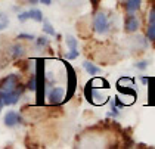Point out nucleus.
Listing matches in <instances>:
<instances>
[{
	"label": "nucleus",
	"mask_w": 155,
	"mask_h": 149,
	"mask_svg": "<svg viewBox=\"0 0 155 149\" xmlns=\"http://www.w3.org/2000/svg\"><path fill=\"white\" fill-rule=\"evenodd\" d=\"M112 102H114V105H115V106H117L118 109H123V108L126 106L124 103L121 102V99H120V98H115V101H112Z\"/></svg>",
	"instance_id": "obj_22"
},
{
	"label": "nucleus",
	"mask_w": 155,
	"mask_h": 149,
	"mask_svg": "<svg viewBox=\"0 0 155 149\" xmlns=\"http://www.w3.org/2000/svg\"><path fill=\"white\" fill-rule=\"evenodd\" d=\"M65 98V89L64 87H53L48 94V99L50 105H59Z\"/></svg>",
	"instance_id": "obj_5"
},
{
	"label": "nucleus",
	"mask_w": 155,
	"mask_h": 149,
	"mask_svg": "<svg viewBox=\"0 0 155 149\" xmlns=\"http://www.w3.org/2000/svg\"><path fill=\"white\" fill-rule=\"evenodd\" d=\"M40 3H43V5H46V6H50L52 5V0H38Z\"/></svg>",
	"instance_id": "obj_25"
},
{
	"label": "nucleus",
	"mask_w": 155,
	"mask_h": 149,
	"mask_svg": "<svg viewBox=\"0 0 155 149\" xmlns=\"http://www.w3.org/2000/svg\"><path fill=\"white\" fill-rule=\"evenodd\" d=\"M28 15H30V19H34L36 22H43V13L40 9H31L28 11Z\"/></svg>",
	"instance_id": "obj_11"
},
{
	"label": "nucleus",
	"mask_w": 155,
	"mask_h": 149,
	"mask_svg": "<svg viewBox=\"0 0 155 149\" xmlns=\"http://www.w3.org/2000/svg\"><path fill=\"white\" fill-rule=\"evenodd\" d=\"M18 84H19V75H16V74L6 75L3 80H0V96L15 90Z\"/></svg>",
	"instance_id": "obj_2"
},
{
	"label": "nucleus",
	"mask_w": 155,
	"mask_h": 149,
	"mask_svg": "<svg viewBox=\"0 0 155 149\" xmlns=\"http://www.w3.org/2000/svg\"><path fill=\"white\" fill-rule=\"evenodd\" d=\"M90 2H92V5H93V6H97V3H99V0H90Z\"/></svg>",
	"instance_id": "obj_26"
},
{
	"label": "nucleus",
	"mask_w": 155,
	"mask_h": 149,
	"mask_svg": "<svg viewBox=\"0 0 155 149\" xmlns=\"http://www.w3.org/2000/svg\"><path fill=\"white\" fill-rule=\"evenodd\" d=\"M28 90H31V92H34L37 89V77L36 75H31V78H30V81L27 83V86H25Z\"/></svg>",
	"instance_id": "obj_15"
},
{
	"label": "nucleus",
	"mask_w": 155,
	"mask_h": 149,
	"mask_svg": "<svg viewBox=\"0 0 155 149\" xmlns=\"http://www.w3.org/2000/svg\"><path fill=\"white\" fill-rule=\"evenodd\" d=\"M140 5H142V0H126L124 2V8H126V11L129 13L137 12L139 8H140Z\"/></svg>",
	"instance_id": "obj_9"
},
{
	"label": "nucleus",
	"mask_w": 155,
	"mask_h": 149,
	"mask_svg": "<svg viewBox=\"0 0 155 149\" xmlns=\"http://www.w3.org/2000/svg\"><path fill=\"white\" fill-rule=\"evenodd\" d=\"M43 31L49 35H56V31L53 30V25L49 22V21H45V22H43Z\"/></svg>",
	"instance_id": "obj_14"
},
{
	"label": "nucleus",
	"mask_w": 155,
	"mask_h": 149,
	"mask_svg": "<svg viewBox=\"0 0 155 149\" xmlns=\"http://www.w3.org/2000/svg\"><path fill=\"white\" fill-rule=\"evenodd\" d=\"M152 2H155V0H149V3H152Z\"/></svg>",
	"instance_id": "obj_30"
},
{
	"label": "nucleus",
	"mask_w": 155,
	"mask_h": 149,
	"mask_svg": "<svg viewBox=\"0 0 155 149\" xmlns=\"http://www.w3.org/2000/svg\"><path fill=\"white\" fill-rule=\"evenodd\" d=\"M83 68L87 71V74L89 75H96V74H99L101 72V68L99 67H96L93 65L92 62H89V61H84L83 62Z\"/></svg>",
	"instance_id": "obj_10"
},
{
	"label": "nucleus",
	"mask_w": 155,
	"mask_h": 149,
	"mask_svg": "<svg viewBox=\"0 0 155 149\" xmlns=\"http://www.w3.org/2000/svg\"><path fill=\"white\" fill-rule=\"evenodd\" d=\"M148 80H149L148 77H142V83H143V84H145V83H148Z\"/></svg>",
	"instance_id": "obj_27"
},
{
	"label": "nucleus",
	"mask_w": 155,
	"mask_h": 149,
	"mask_svg": "<svg viewBox=\"0 0 155 149\" xmlns=\"http://www.w3.org/2000/svg\"><path fill=\"white\" fill-rule=\"evenodd\" d=\"M67 40H65V43H67V46L70 47V49H77V40H75V37H72V35H67L65 37Z\"/></svg>",
	"instance_id": "obj_16"
},
{
	"label": "nucleus",
	"mask_w": 155,
	"mask_h": 149,
	"mask_svg": "<svg viewBox=\"0 0 155 149\" xmlns=\"http://www.w3.org/2000/svg\"><path fill=\"white\" fill-rule=\"evenodd\" d=\"M36 45L38 49H41V47H45V46H48L49 45V40L46 38V37H38L36 40Z\"/></svg>",
	"instance_id": "obj_17"
},
{
	"label": "nucleus",
	"mask_w": 155,
	"mask_h": 149,
	"mask_svg": "<svg viewBox=\"0 0 155 149\" xmlns=\"http://www.w3.org/2000/svg\"><path fill=\"white\" fill-rule=\"evenodd\" d=\"M78 55H80V53H78V50H77V49H70V53H67L65 56H67L68 61H72V59H77Z\"/></svg>",
	"instance_id": "obj_18"
},
{
	"label": "nucleus",
	"mask_w": 155,
	"mask_h": 149,
	"mask_svg": "<svg viewBox=\"0 0 155 149\" xmlns=\"http://www.w3.org/2000/svg\"><path fill=\"white\" fill-rule=\"evenodd\" d=\"M93 28L97 34H105L109 30V22H108V16L104 12H97L93 19Z\"/></svg>",
	"instance_id": "obj_3"
},
{
	"label": "nucleus",
	"mask_w": 155,
	"mask_h": 149,
	"mask_svg": "<svg viewBox=\"0 0 155 149\" xmlns=\"http://www.w3.org/2000/svg\"><path fill=\"white\" fill-rule=\"evenodd\" d=\"M134 67L137 69H140V71H143V69L148 68V62L146 61H142V62H137V64H134Z\"/></svg>",
	"instance_id": "obj_21"
},
{
	"label": "nucleus",
	"mask_w": 155,
	"mask_h": 149,
	"mask_svg": "<svg viewBox=\"0 0 155 149\" xmlns=\"http://www.w3.org/2000/svg\"><path fill=\"white\" fill-rule=\"evenodd\" d=\"M149 22H155V5L152 6V9L149 12Z\"/></svg>",
	"instance_id": "obj_23"
},
{
	"label": "nucleus",
	"mask_w": 155,
	"mask_h": 149,
	"mask_svg": "<svg viewBox=\"0 0 155 149\" xmlns=\"http://www.w3.org/2000/svg\"><path fill=\"white\" fill-rule=\"evenodd\" d=\"M67 69H68V89H70V92H68V94H67V99H70L72 96V93L75 92V71L72 69L71 65H67Z\"/></svg>",
	"instance_id": "obj_8"
},
{
	"label": "nucleus",
	"mask_w": 155,
	"mask_h": 149,
	"mask_svg": "<svg viewBox=\"0 0 155 149\" xmlns=\"http://www.w3.org/2000/svg\"><path fill=\"white\" fill-rule=\"evenodd\" d=\"M21 123H24V120H22V117L18 114L16 111L6 112V115H5V124L8 127H15L16 124H21Z\"/></svg>",
	"instance_id": "obj_7"
},
{
	"label": "nucleus",
	"mask_w": 155,
	"mask_h": 149,
	"mask_svg": "<svg viewBox=\"0 0 155 149\" xmlns=\"http://www.w3.org/2000/svg\"><path fill=\"white\" fill-rule=\"evenodd\" d=\"M84 96H86L87 102H90L92 105H104V103L108 102V99H109V96L102 94L101 92H97L96 89L90 87L89 83L84 86Z\"/></svg>",
	"instance_id": "obj_1"
},
{
	"label": "nucleus",
	"mask_w": 155,
	"mask_h": 149,
	"mask_svg": "<svg viewBox=\"0 0 155 149\" xmlns=\"http://www.w3.org/2000/svg\"><path fill=\"white\" fill-rule=\"evenodd\" d=\"M2 109H3V101L0 99V112H2Z\"/></svg>",
	"instance_id": "obj_29"
},
{
	"label": "nucleus",
	"mask_w": 155,
	"mask_h": 149,
	"mask_svg": "<svg viewBox=\"0 0 155 149\" xmlns=\"http://www.w3.org/2000/svg\"><path fill=\"white\" fill-rule=\"evenodd\" d=\"M18 19H19L21 22H25L27 19H30V15H28V11H25V12H21V13L18 15Z\"/></svg>",
	"instance_id": "obj_20"
},
{
	"label": "nucleus",
	"mask_w": 155,
	"mask_h": 149,
	"mask_svg": "<svg viewBox=\"0 0 155 149\" xmlns=\"http://www.w3.org/2000/svg\"><path fill=\"white\" fill-rule=\"evenodd\" d=\"M124 28L127 33H134L139 30V19L134 13H129L124 19Z\"/></svg>",
	"instance_id": "obj_6"
},
{
	"label": "nucleus",
	"mask_w": 155,
	"mask_h": 149,
	"mask_svg": "<svg viewBox=\"0 0 155 149\" xmlns=\"http://www.w3.org/2000/svg\"><path fill=\"white\" fill-rule=\"evenodd\" d=\"M11 55H12V58H19L24 55V47L21 46V45H15V46L11 47Z\"/></svg>",
	"instance_id": "obj_12"
},
{
	"label": "nucleus",
	"mask_w": 155,
	"mask_h": 149,
	"mask_svg": "<svg viewBox=\"0 0 155 149\" xmlns=\"http://www.w3.org/2000/svg\"><path fill=\"white\" fill-rule=\"evenodd\" d=\"M146 37L149 41H155V22H149V27L146 30Z\"/></svg>",
	"instance_id": "obj_13"
},
{
	"label": "nucleus",
	"mask_w": 155,
	"mask_h": 149,
	"mask_svg": "<svg viewBox=\"0 0 155 149\" xmlns=\"http://www.w3.org/2000/svg\"><path fill=\"white\" fill-rule=\"evenodd\" d=\"M6 27H8V18H6V15H0V31L5 30Z\"/></svg>",
	"instance_id": "obj_19"
},
{
	"label": "nucleus",
	"mask_w": 155,
	"mask_h": 149,
	"mask_svg": "<svg viewBox=\"0 0 155 149\" xmlns=\"http://www.w3.org/2000/svg\"><path fill=\"white\" fill-rule=\"evenodd\" d=\"M18 38H19V40H21V38H25V40H34V35L33 34H19Z\"/></svg>",
	"instance_id": "obj_24"
},
{
	"label": "nucleus",
	"mask_w": 155,
	"mask_h": 149,
	"mask_svg": "<svg viewBox=\"0 0 155 149\" xmlns=\"http://www.w3.org/2000/svg\"><path fill=\"white\" fill-rule=\"evenodd\" d=\"M28 2H30L31 5H37V3H38V0H28Z\"/></svg>",
	"instance_id": "obj_28"
},
{
	"label": "nucleus",
	"mask_w": 155,
	"mask_h": 149,
	"mask_svg": "<svg viewBox=\"0 0 155 149\" xmlns=\"http://www.w3.org/2000/svg\"><path fill=\"white\" fill-rule=\"evenodd\" d=\"M25 89H27V87H25L24 84H18L15 90L6 93V94H3V96H0V99L3 101V105H13V103H16L19 101V98H21V94L24 93Z\"/></svg>",
	"instance_id": "obj_4"
}]
</instances>
